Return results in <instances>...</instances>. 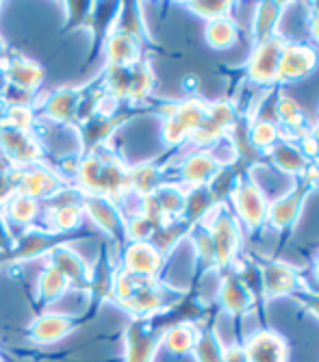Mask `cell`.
<instances>
[{"instance_id": "cell-31", "label": "cell", "mask_w": 319, "mask_h": 362, "mask_svg": "<svg viewBox=\"0 0 319 362\" xmlns=\"http://www.w3.org/2000/svg\"><path fill=\"white\" fill-rule=\"evenodd\" d=\"M40 209H42V204L37 200H33V197L16 193L7 202V206L3 209V213H5L11 228L20 226L22 230H28V228L35 226V221L40 217Z\"/></svg>"}, {"instance_id": "cell-10", "label": "cell", "mask_w": 319, "mask_h": 362, "mask_svg": "<svg viewBox=\"0 0 319 362\" xmlns=\"http://www.w3.org/2000/svg\"><path fill=\"white\" fill-rule=\"evenodd\" d=\"M0 156H5L13 168L22 170L42 163L44 148L33 130H20L0 122Z\"/></svg>"}, {"instance_id": "cell-18", "label": "cell", "mask_w": 319, "mask_h": 362, "mask_svg": "<svg viewBox=\"0 0 319 362\" xmlns=\"http://www.w3.org/2000/svg\"><path fill=\"white\" fill-rule=\"evenodd\" d=\"M172 163H176V172H178L174 182H180L187 189L209 185L213 176L219 172L217 163L209 150H194L180 158H174Z\"/></svg>"}, {"instance_id": "cell-27", "label": "cell", "mask_w": 319, "mask_h": 362, "mask_svg": "<svg viewBox=\"0 0 319 362\" xmlns=\"http://www.w3.org/2000/svg\"><path fill=\"white\" fill-rule=\"evenodd\" d=\"M166 168L168 165H161L158 160L141 163V165L131 168L129 170V191L139 195V197H146V195L154 193L163 182H168Z\"/></svg>"}, {"instance_id": "cell-16", "label": "cell", "mask_w": 319, "mask_h": 362, "mask_svg": "<svg viewBox=\"0 0 319 362\" xmlns=\"http://www.w3.org/2000/svg\"><path fill=\"white\" fill-rule=\"evenodd\" d=\"M83 91H85V85H81V87H61V89L48 93L42 100L40 109H37L40 119H48L54 126L74 128Z\"/></svg>"}, {"instance_id": "cell-9", "label": "cell", "mask_w": 319, "mask_h": 362, "mask_svg": "<svg viewBox=\"0 0 319 362\" xmlns=\"http://www.w3.org/2000/svg\"><path fill=\"white\" fill-rule=\"evenodd\" d=\"M81 206L85 217L103 228L109 241L115 245L117 252L124 250L126 241V219L120 211V206L105 195H93V193H81Z\"/></svg>"}, {"instance_id": "cell-25", "label": "cell", "mask_w": 319, "mask_h": 362, "mask_svg": "<svg viewBox=\"0 0 319 362\" xmlns=\"http://www.w3.org/2000/svg\"><path fill=\"white\" fill-rule=\"evenodd\" d=\"M289 9V3H259L252 16V26H250V40L252 46L272 40L280 33V22L284 11Z\"/></svg>"}, {"instance_id": "cell-6", "label": "cell", "mask_w": 319, "mask_h": 362, "mask_svg": "<svg viewBox=\"0 0 319 362\" xmlns=\"http://www.w3.org/2000/svg\"><path fill=\"white\" fill-rule=\"evenodd\" d=\"M172 323L166 313L148 319H133L124 332V362H154L161 349V334Z\"/></svg>"}, {"instance_id": "cell-40", "label": "cell", "mask_w": 319, "mask_h": 362, "mask_svg": "<svg viewBox=\"0 0 319 362\" xmlns=\"http://www.w3.org/2000/svg\"><path fill=\"white\" fill-rule=\"evenodd\" d=\"M156 228L144 217V215H133L126 219V241H150Z\"/></svg>"}, {"instance_id": "cell-48", "label": "cell", "mask_w": 319, "mask_h": 362, "mask_svg": "<svg viewBox=\"0 0 319 362\" xmlns=\"http://www.w3.org/2000/svg\"><path fill=\"white\" fill-rule=\"evenodd\" d=\"M313 276L319 280V256L315 258V262H313Z\"/></svg>"}, {"instance_id": "cell-34", "label": "cell", "mask_w": 319, "mask_h": 362, "mask_svg": "<svg viewBox=\"0 0 319 362\" xmlns=\"http://www.w3.org/2000/svg\"><path fill=\"white\" fill-rule=\"evenodd\" d=\"M215 206H217V200H215L213 191L209 189V185L187 189V202H185L182 219L189 221L191 226H194V223H200Z\"/></svg>"}, {"instance_id": "cell-22", "label": "cell", "mask_w": 319, "mask_h": 362, "mask_svg": "<svg viewBox=\"0 0 319 362\" xmlns=\"http://www.w3.org/2000/svg\"><path fill=\"white\" fill-rule=\"evenodd\" d=\"M146 46L139 44L135 37L126 35V33L120 30H111L109 37L105 42V50L103 57L107 61V65H120V68H131V65H137L139 61L146 59L144 54Z\"/></svg>"}, {"instance_id": "cell-2", "label": "cell", "mask_w": 319, "mask_h": 362, "mask_svg": "<svg viewBox=\"0 0 319 362\" xmlns=\"http://www.w3.org/2000/svg\"><path fill=\"white\" fill-rule=\"evenodd\" d=\"M202 223L209 228L215 250V272H226L235 265L241 250V226L233 215L228 202L217 204Z\"/></svg>"}, {"instance_id": "cell-21", "label": "cell", "mask_w": 319, "mask_h": 362, "mask_svg": "<svg viewBox=\"0 0 319 362\" xmlns=\"http://www.w3.org/2000/svg\"><path fill=\"white\" fill-rule=\"evenodd\" d=\"M241 345L250 362H286V358H289L286 341L269 327L254 330Z\"/></svg>"}, {"instance_id": "cell-26", "label": "cell", "mask_w": 319, "mask_h": 362, "mask_svg": "<svg viewBox=\"0 0 319 362\" xmlns=\"http://www.w3.org/2000/svg\"><path fill=\"white\" fill-rule=\"evenodd\" d=\"M224 349L226 345L221 343L217 327L213 319H202L198 321V339L196 345L191 349V356L196 362H221L224 360Z\"/></svg>"}, {"instance_id": "cell-41", "label": "cell", "mask_w": 319, "mask_h": 362, "mask_svg": "<svg viewBox=\"0 0 319 362\" xmlns=\"http://www.w3.org/2000/svg\"><path fill=\"white\" fill-rule=\"evenodd\" d=\"M291 298H294L304 310H308L311 315H315V317L319 319V293H315V291H311L308 286H304L302 291L294 293Z\"/></svg>"}, {"instance_id": "cell-7", "label": "cell", "mask_w": 319, "mask_h": 362, "mask_svg": "<svg viewBox=\"0 0 319 362\" xmlns=\"http://www.w3.org/2000/svg\"><path fill=\"white\" fill-rule=\"evenodd\" d=\"M228 206L237 217L239 226H245L248 230H259L267 223L269 200L250 172L237 180L233 193L228 195Z\"/></svg>"}, {"instance_id": "cell-47", "label": "cell", "mask_w": 319, "mask_h": 362, "mask_svg": "<svg viewBox=\"0 0 319 362\" xmlns=\"http://www.w3.org/2000/svg\"><path fill=\"white\" fill-rule=\"evenodd\" d=\"M308 135L315 139V144L319 146V122H315V124H311V130H308Z\"/></svg>"}, {"instance_id": "cell-4", "label": "cell", "mask_w": 319, "mask_h": 362, "mask_svg": "<svg viewBox=\"0 0 319 362\" xmlns=\"http://www.w3.org/2000/svg\"><path fill=\"white\" fill-rule=\"evenodd\" d=\"M239 115H241V105L237 100H231V98L209 103L202 124L198 126L196 133L191 135V139L178 150V156L174 158H180L194 150H209L211 146H215L219 139H224L231 133V128Z\"/></svg>"}, {"instance_id": "cell-20", "label": "cell", "mask_w": 319, "mask_h": 362, "mask_svg": "<svg viewBox=\"0 0 319 362\" xmlns=\"http://www.w3.org/2000/svg\"><path fill=\"white\" fill-rule=\"evenodd\" d=\"M79 327V319L66 313H42L28 325V339L35 345H52Z\"/></svg>"}, {"instance_id": "cell-45", "label": "cell", "mask_w": 319, "mask_h": 362, "mask_svg": "<svg viewBox=\"0 0 319 362\" xmlns=\"http://www.w3.org/2000/svg\"><path fill=\"white\" fill-rule=\"evenodd\" d=\"M7 89V76H5V63H0V100H3V93Z\"/></svg>"}, {"instance_id": "cell-30", "label": "cell", "mask_w": 319, "mask_h": 362, "mask_svg": "<svg viewBox=\"0 0 319 362\" xmlns=\"http://www.w3.org/2000/svg\"><path fill=\"white\" fill-rule=\"evenodd\" d=\"M158 209L163 211L168 221L180 219L185 213V202H187V187H182L180 182H163L154 193H150Z\"/></svg>"}, {"instance_id": "cell-43", "label": "cell", "mask_w": 319, "mask_h": 362, "mask_svg": "<svg viewBox=\"0 0 319 362\" xmlns=\"http://www.w3.org/2000/svg\"><path fill=\"white\" fill-rule=\"evenodd\" d=\"M221 362H250L248 356H245V349L241 343H235V345H228L224 349V360Z\"/></svg>"}, {"instance_id": "cell-38", "label": "cell", "mask_w": 319, "mask_h": 362, "mask_svg": "<svg viewBox=\"0 0 319 362\" xmlns=\"http://www.w3.org/2000/svg\"><path fill=\"white\" fill-rule=\"evenodd\" d=\"M91 5L87 0H72V3H63V9H66V22H63L61 33L68 35L70 30L76 28H87L89 24V16H91Z\"/></svg>"}, {"instance_id": "cell-12", "label": "cell", "mask_w": 319, "mask_h": 362, "mask_svg": "<svg viewBox=\"0 0 319 362\" xmlns=\"http://www.w3.org/2000/svg\"><path fill=\"white\" fill-rule=\"evenodd\" d=\"M317 63H319V52L313 44L286 40L278 59L276 87L304 81L317 70Z\"/></svg>"}, {"instance_id": "cell-36", "label": "cell", "mask_w": 319, "mask_h": 362, "mask_svg": "<svg viewBox=\"0 0 319 362\" xmlns=\"http://www.w3.org/2000/svg\"><path fill=\"white\" fill-rule=\"evenodd\" d=\"M248 135L252 146L263 154L267 148L280 141V128L272 117H257V119H248Z\"/></svg>"}, {"instance_id": "cell-17", "label": "cell", "mask_w": 319, "mask_h": 362, "mask_svg": "<svg viewBox=\"0 0 319 362\" xmlns=\"http://www.w3.org/2000/svg\"><path fill=\"white\" fill-rule=\"evenodd\" d=\"M46 262L50 267H54L63 278H66L72 288H76V291H87L89 288L91 267H89V262L70 243L54 245L46 254Z\"/></svg>"}, {"instance_id": "cell-28", "label": "cell", "mask_w": 319, "mask_h": 362, "mask_svg": "<svg viewBox=\"0 0 319 362\" xmlns=\"http://www.w3.org/2000/svg\"><path fill=\"white\" fill-rule=\"evenodd\" d=\"M198 339V321H180L170 325L161 334V347L172 356L191 354Z\"/></svg>"}, {"instance_id": "cell-42", "label": "cell", "mask_w": 319, "mask_h": 362, "mask_svg": "<svg viewBox=\"0 0 319 362\" xmlns=\"http://www.w3.org/2000/svg\"><path fill=\"white\" fill-rule=\"evenodd\" d=\"M13 247H16V235H13L5 213L0 211V254L9 256L13 252Z\"/></svg>"}, {"instance_id": "cell-46", "label": "cell", "mask_w": 319, "mask_h": 362, "mask_svg": "<svg viewBox=\"0 0 319 362\" xmlns=\"http://www.w3.org/2000/svg\"><path fill=\"white\" fill-rule=\"evenodd\" d=\"M0 7H3V5H0ZM9 54H11V50L7 48V44L3 40H0V63H5L9 59Z\"/></svg>"}, {"instance_id": "cell-13", "label": "cell", "mask_w": 319, "mask_h": 362, "mask_svg": "<svg viewBox=\"0 0 319 362\" xmlns=\"http://www.w3.org/2000/svg\"><path fill=\"white\" fill-rule=\"evenodd\" d=\"M219 274H221L219 291H217L219 310H224L233 317L250 315L254 308H257L259 293L245 282V278L235 267H231L226 272H219Z\"/></svg>"}, {"instance_id": "cell-32", "label": "cell", "mask_w": 319, "mask_h": 362, "mask_svg": "<svg viewBox=\"0 0 319 362\" xmlns=\"http://www.w3.org/2000/svg\"><path fill=\"white\" fill-rule=\"evenodd\" d=\"M70 288H72L70 282L63 278L54 267H50L48 262H46V267L37 276V284H35L37 304L40 306H48V304L57 302L59 298H63V295H66Z\"/></svg>"}, {"instance_id": "cell-44", "label": "cell", "mask_w": 319, "mask_h": 362, "mask_svg": "<svg viewBox=\"0 0 319 362\" xmlns=\"http://www.w3.org/2000/svg\"><path fill=\"white\" fill-rule=\"evenodd\" d=\"M308 20H306V26H308V35H311V40L319 46V11H315V9H311L308 7Z\"/></svg>"}, {"instance_id": "cell-50", "label": "cell", "mask_w": 319, "mask_h": 362, "mask_svg": "<svg viewBox=\"0 0 319 362\" xmlns=\"http://www.w3.org/2000/svg\"><path fill=\"white\" fill-rule=\"evenodd\" d=\"M0 362H3V356H0Z\"/></svg>"}, {"instance_id": "cell-15", "label": "cell", "mask_w": 319, "mask_h": 362, "mask_svg": "<svg viewBox=\"0 0 319 362\" xmlns=\"http://www.w3.org/2000/svg\"><path fill=\"white\" fill-rule=\"evenodd\" d=\"M166 267V256L150 241H131L120 252V269L139 278H158Z\"/></svg>"}, {"instance_id": "cell-8", "label": "cell", "mask_w": 319, "mask_h": 362, "mask_svg": "<svg viewBox=\"0 0 319 362\" xmlns=\"http://www.w3.org/2000/svg\"><path fill=\"white\" fill-rule=\"evenodd\" d=\"M259 269L261 295L265 300H278L284 295H294L306 286L302 274L284 260L276 258H252Z\"/></svg>"}, {"instance_id": "cell-29", "label": "cell", "mask_w": 319, "mask_h": 362, "mask_svg": "<svg viewBox=\"0 0 319 362\" xmlns=\"http://www.w3.org/2000/svg\"><path fill=\"white\" fill-rule=\"evenodd\" d=\"M113 28L120 30V33H126V35H131V37H135L144 46L152 44V37H150L148 26L144 22V13H141V5L139 3H122L120 16H117Z\"/></svg>"}, {"instance_id": "cell-37", "label": "cell", "mask_w": 319, "mask_h": 362, "mask_svg": "<svg viewBox=\"0 0 319 362\" xmlns=\"http://www.w3.org/2000/svg\"><path fill=\"white\" fill-rule=\"evenodd\" d=\"M182 7L207 22H213L219 18H233L235 3L231 0H202V3H185Z\"/></svg>"}, {"instance_id": "cell-1", "label": "cell", "mask_w": 319, "mask_h": 362, "mask_svg": "<svg viewBox=\"0 0 319 362\" xmlns=\"http://www.w3.org/2000/svg\"><path fill=\"white\" fill-rule=\"evenodd\" d=\"M129 165L109 146L95 148L91 154L81 156L79 172L72 185L83 193L105 195L113 202H120L124 193H129Z\"/></svg>"}, {"instance_id": "cell-14", "label": "cell", "mask_w": 319, "mask_h": 362, "mask_svg": "<svg viewBox=\"0 0 319 362\" xmlns=\"http://www.w3.org/2000/svg\"><path fill=\"white\" fill-rule=\"evenodd\" d=\"M68 187H74L70 180L63 178L59 172L42 165H30V168H22L20 170V176H18V191L20 195H26V197H33L40 204L54 197L57 193H61L63 189Z\"/></svg>"}, {"instance_id": "cell-3", "label": "cell", "mask_w": 319, "mask_h": 362, "mask_svg": "<svg viewBox=\"0 0 319 362\" xmlns=\"http://www.w3.org/2000/svg\"><path fill=\"white\" fill-rule=\"evenodd\" d=\"M313 189H319V174H317L315 165H311L304 176L294 178V187L289 191L269 202L265 226L280 230V233H289V230H294L302 217L306 197Z\"/></svg>"}, {"instance_id": "cell-35", "label": "cell", "mask_w": 319, "mask_h": 362, "mask_svg": "<svg viewBox=\"0 0 319 362\" xmlns=\"http://www.w3.org/2000/svg\"><path fill=\"white\" fill-rule=\"evenodd\" d=\"M191 245H194V254H196V262L200 272H211L215 269V250H213V241H211V233L209 228L200 221L194 223L189 230Z\"/></svg>"}, {"instance_id": "cell-5", "label": "cell", "mask_w": 319, "mask_h": 362, "mask_svg": "<svg viewBox=\"0 0 319 362\" xmlns=\"http://www.w3.org/2000/svg\"><path fill=\"white\" fill-rule=\"evenodd\" d=\"M207 109H209V103L204 98H187V100H174L168 115L161 117V137H163V144L170 148V150H180L189 139L191 135L196 133L198 126L202 124L204 115H207Z\"/></svg>"}, {"instance_id": "cell-49", "label": "cell", "mask_w": 319, "mask_h": 362, "mask_svg": "<svg viewBox=\"0 0 319 362\" xmlns=\"http://www.w3.org/2000/svg\"><path fill=\"white\" fill-rule=\"evenodd\" d=\"M313 165H315V170H317V174H319V158H317V160L313 163Z\"/></svg>"}, {"instance_id": "cell-24", "label": "cell", "mask_w": 319, "mask_h": 362, "mask_svg": "<svg viewBox=\"0 0 319 362\" xmlns=\"http://www.w3.org/2000/svg\"><path fill=\"white\" fill-rule=\"evenodd\" d=\"M5 76H7L9 87H16L26 93H37L40 85L44 83L42 65L26 59V57L13 54V52L5 61Z\"/></svg>"}, {"instance_id": "cell-23", "label": "cell", "mask_w": 319, "mask_h": 362, "mask_svg": "<svg viewBox=\"0 0 319 362\" xmlns=\"http://www.w3.org/2000/svg\"><path fill=\"white\" fill-rule=\"evenodd\" d=\"M263 158H267L278 172L291 176V178L304 176L308 172V168L313 165V163L302 154V150H300L298 144L284 141V139H280L272 148H267L263 152Z\"/></svg>"}, {"instance_id": "cell-19", "label": "cell", "mask_w": 319, "mask_h": 362, "mask_svg": "<svg viewBox=\"0 0 319 362\" xmlns=\"http://www.w3.org/2000/svg\"><path fill=\"white\" fill-rule=\"evenodd\" d=\"M120 9H122V3H93L91 5V16H89L87 30L91 33L93 46H91V54L83 63V70H87L95 59L103 57L105 42H107L109 33L115 26V20L120 16Z\"/></svg>"}, {"instance_id": "cell-33", "label": "cell", "mask_w": 319, "mask_h": 362, "mask_svg": "<svg viewBox=\"0 0 319 362\" xmlns=\"http://www.w3.org/2000/svg\"><path fill=\"white\" fill-rule=\"evenodd\" d=\"M239 24L233 18H219L207 22L204 26V40L213 50H228L239 42Z\"/></svg>"}, {"instance_id": "cell-39", "label": "cell", "mask_w": 319, "mask_h": 362, "mask_svg": "<svg viewBox=\"0 0 319 362\" xmlns=\"http://www.w3.org/2000/svg\"><path fill=\"white\" fill-rule=\"evenodd\" d=\"M18 176H20V168H13L5 156H0V211H3L7 202L16 195Z\"/></svg>"}, {"instance_id": "cell-11", "label": "cell", "mask_w": 319, "mask_h": 362, "mask_svg": "<svg viewBox=\"0 0 319 362\" xmlns=\"http://www.w3.org/2000/svg\"><path fill=\"white\" fill-rule=\"evenodd\" d=\"M284 42H286V37L282 35V33H278V35H274L272 40L252 46V52H250V57H248V61L243 65L245 78L252 85L263 87V89L276 87L278 59H280Z\"/></svg>"}]
</instances>
